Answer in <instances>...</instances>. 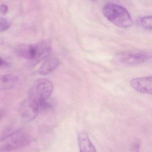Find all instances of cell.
Segmentation results:
<instances>
[{
  "instance_id": "cell-1",
  "label": "cell",
  "mask_w": 152,
  "mask_h": 152,
  "mask_svg": "<svg viewBox=\"0 0 152 152\" xmlns=\"http://www.w3.org/2000/svg\"><path fill=\"white\" fill-rule=\"evenodd\" d=\"M49 41L40 42L36 44H21L17 46L15 52L19 57L34 61V64L48 57L51 51Z\"/></svg>"
},
{
  "instance_id": "cell-2",
  "label": "cell",
  "mask_w": 152,
  "mask_h": 152,
  "mask_svg": "<svg viewBox=\"0 0 152 152\" xmlns=\"http://www.w3.org/2000/svg\"><path fill=\"white\" fill-rule=\"evenodd\" d=\"M104 16L111 23L121 28H128L132 25L133 21L128 10L118 4L107 3L102 9Z\"/></svg>"
},
{
  "instance_id": "cell-3",
  "label": "cell",
  "mask_w": 152,
  "mask_h": 152,
  "mask_svg": "<svg viewBox=\"0 0 152 152\" xmlns=\"http://www.w3.org/2000/svg\"><path fill=\"white\" fill-rule=\"evenodd\" d=\"M54 85L46 78L36 80L32 87L29 99L34 100H47L53 93Z\"/></svg>"
},
{
  "instance_id": "cell-4",
  "label": "cell",
  "mask_w": 152,
  "mask_h": 152,
  "mask_svg": "<svg viewBox=\"0 0 152 152\" xmlns=\"http://www.w3.org/2000/svg\"><path fill=\"white\" fill-rule=\"evenodd\" d=\"M118 60L126 65H136L142 64L151 58V55L145 52H130L121 54Z\"/></svg>"
},
{
  "instance_id": "cell-5",
  "label": "cell",
  "mask_w": 152,
  "mask_h": 152,
  "mask_svg": "<svg viewBox=\"0 0 152 152\" xmlns=\"http://www.w3.org/2000/svg\"><path fill=\"white\" fill-rule=\"evenodd\" d=\"M20 132L10 137L7 144L2 147L10 152L22 148L31 144L32 141L31 137L26 133H20Z\"/></svg>"
},
{
  "instance_id": "cell-6",
  "label": "cell",
  "mask_w": 152,
  "mask_h": 152,
  "mask_svg": "<svg viewBox=\"0 0 152 152\" xmlns=\"http://www.w3.org/2000/svg\"><path fill=\"white\" fill-rule=\"evenodd\" d=\"M19 111L22 119L26 122L33 121L40 112L36 104L29 99L22 104Z\"/></svg>"
},
{
  "instance_id": "cell-7",
  "label": "cell",
  "mask_w": 152,
  "mask_h": 152,
  "mask_svg": "<svg viewBox=\"0 0 152 152\" xmlns=\"http://www.w3.org/2000/svg\"><path fill=\"white\" fill-rule=\"evenodd\" d=\"M130 85L135 90L140 93L151 95L152 76L135 78L130 81Z\"/></svg>"
},
{
  "instance_id": "cell-8",
  "label": "cell",
  "mask_w": 152,
  "mask_h": 152,
  "mask_svg": "<svg viewBox=\"0 0 152 152\" xmlns=\"http://www.w3.org/2000/svg\"><path fill=\"white\" fill-rule=\"evenodd\" d=\"M59 64V59L57 57L54 56L48 57L40 66L38 73L41 75H47L54 71Z\"/></svg>"
},
{
  "instance_id": "cell-9",
  "label": "cell",
  "mask_w": 152,
  "mask_h": 152,
  "mask_svg": "<svg viewBox=\"0 0 152 152\" xmlns=\"http://www.w3.org/2000/svg\"><path fill=\"white\" fill-rule=\"evenodd\" d=\"M78 142L80 152H97L96 147L86 132H81L79 134Z\"/></svg>"
},
{
  "instance_id": "cell-10",
  "label": "cell",
  "mask_w": 152,
  "mask_h": 152,
  "mask_svg": "<svg viewBox=\"0 0 152 152\" xmlns=\"http://www.w3.org/2000/svg\"><path fill=\"white\" fill-rule=\"evenodd\" d=\"M18 82L16 75L7 74L0 76V91L11 89L15 87Z\"/></svg>"
},
{
  "instance_id": "cell-11",
  "label": "cell",
  "mask_w": 152,
  "mask_h": 152,
  "mask_svg": "<svg viewBox=\"0 0 152 152\" xmlns=\"http://www.w3.org/2000/svg\"><path fill=\"white\" fill-rule=\"evenodd\" d=\"M21 131L20 129L15 127H10L4 129L0 133V141H2L10 138L15 134Z\"/></svg>"
},
{
  "instance_id": "cell-12",
  "label": "cell",
  "mask_w": 152,
  "mask_h": 152,
  "mask_svg": "<svg viewBox=\"0 0 152 152\" xmlns=\"http://www.w3.org/2000/svg\"><path fill=\"white\" fill-rule=\"evenodd\" d=\"M139 24L146 30H152V17L147 16L141 18L138 21Z\"/></svg>"
},
{
  "instance_id": "cell-13",
  "label": "cell",
  "mask_w": 152,
  "mask_h": 152,
  "mask_svg": "<svg viewBox=\"0 0 152 152\" xmlns=\"http://www.w3.org/2000/svg\"><path fill=\"white\" fill-rule=\"evenodd\" d=\"M10 26V23L8 20L0 17V32L4 31L7 30Z\"/></svg>"
},
{
  "instance_id": "cell-14",
  "label": "cell",
  "mask_w": 152,
  "mask_h": 152,
  "mask_svg": "<svg viewBox=\"0 0 152 152\" xmlns=\"http://www.w3.org/2000/svg\"><path fill=\"white\" fill-rule=\"evenodd\" d=\"M8 11V7L5 4H1L0 5V12L2 14H7Z\"/></svg>"
},
{
  "instance_id": "cell-15",
  "label": "cell",
  "mask_w": 152,
  "mask_h": 152,
  "mask_svg": "<svg viewBox=\"0 0 152 152\" xmlns=\"http://www.w3.org/2000/svg\"><path fill=\"white\" fill-rule=\"evenodd\" d=\"M9 65L8 62L4 58L0 57V68L1 67H6Z\"/></svg>"
},
{
  "instance_id": "cell-16",
  "label": "cell",
  "mask_w": 152,
  "mask_h": 152,
  "mask_svg": "<svg viewBox=\"0 0 152 152\" xmlns=\"http://www.w3.org/2000/svg\"><path fill=\"white\" fill-rule=\"evenodd\" d=\"M0 152H10L8 151L7 150L5 149L3 147L0 148Z\"/></svg>"
},
{
  "instance_id": "cell-17",
  "label": "cell",
  "mask_w": 152,
  "mask_h": 152,
  "mask_svg": "<svg viewBox=\"0 0 152 152\" xmlns=\"http://www.w3.org/2000/svg\"><path fill=\"white\" fill-rule=\"evenodd\" d=\"M2 115L1 113H0V119L1 118V117H2Z\"/></svg>"
}]
</instances>
